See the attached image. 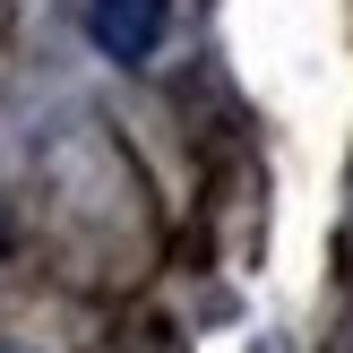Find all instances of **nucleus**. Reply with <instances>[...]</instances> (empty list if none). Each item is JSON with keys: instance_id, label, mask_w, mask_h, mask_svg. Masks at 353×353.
<instances>
[{"instance_id": "nucleus-1", "label": "nucleus", "mask_w": 353, "mask_h": 353, "mask_svg": "<svg viewBox=\"0 0 353 353\" xmlns=\"http://www.w3.org/2000/svg\"><path fill=\"white\" fill-rule=\"evenodd\" d=\"M164 0H95V43L112 52V61H147L155 43H164Z\"/></svg>"}]
</instances>
